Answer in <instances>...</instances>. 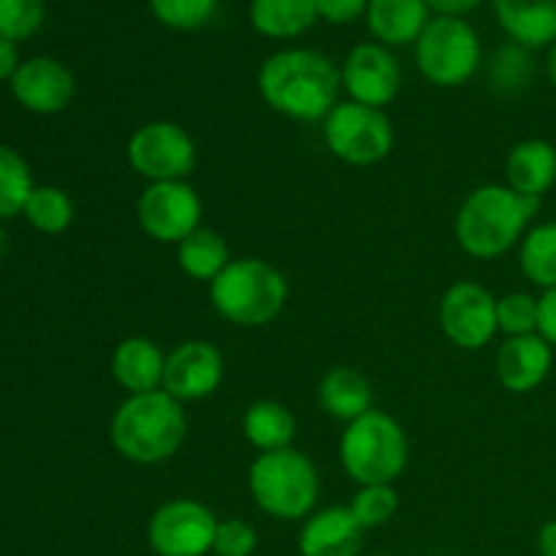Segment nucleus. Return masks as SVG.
Returning <instances> with one entry per match:
<instances>
[{
	"label": "nucleus",
	"mask_w": 556,
	"mask_h": 556,
	"mask_svg": "<svg viewBox=\"0 0 556 556\" xmlns=\"http://www.w3.org/2000/svg\"><path fill=\"white\" fill-rule=\"evenodd\" d=\"M342 71L315 49H282L264 60L258 92L277 114L299 123H324L340 103Z\"/></svg>",
	"instance_id": "1"
},
{
	"label": "nucleus",
	"mask_w": 556,
	"mask_h": 556,
	"mask_svg": "<svg viewBox=\"0 0 556 556\" xmlns=\"http://www.w3.org/2000/svg\"><path fill=\"white\" fill-rule=\"evenodd\" d=\"M541 210V199L516 193L508 185L476 188L456 215V239L467 255L481 261L500 258L521 237Z\"/></svg>",
	"instance_id": "2"
},
{
	"label": "nucleus",
	"mask_w": 556,
	"mask_h": 556,
	"mask_svg": "<svg viewBox=\"0 0 556 556\" xmlns=\"http://www.w3.org/2000/svg\"><path fill=\"white\" fill-rule=\"evenodd\" d=\"M188 432L182 402L163 389L130 394L112 418L109 438L123 459L136 465H161L172 459Z\"/></svg>",
	"instance_id": "3"
},
{
	"label": "nucleus",
	"mask_w": 556,
	"mask_h": 556,
	"mask_svg": "<svg viewBox=\"0 0 556 556\" xmlns=\"http://www.w3.org/2000/svg\"><path fill=\"white\" fill-rule=\"evenodd\" d=\"M212 307L220 318L253 329L282 313L288 299L286 277L261 258H237L210 282Z\"/></svg>",
	"instance_id": "4"
},
{
	"label": "nucleus",
	"mask_w": 556,
	"mask_h": 556,
	"mask_svg": "<svg viewBox=\"0 0 556 556\" xmlns=\"http://www.w3.org/2000/svg\"><path fill=\"white\" fill-rule=\"evenodd\" d=\"M248 486L266 516L282 521L307 519L318 503L320 478L313 459L296 448L258 454L250 465Z\"/></svg>",
	"instance_id": "5"
},
{
	"label": "nucleus",
	"mask_w": 556,
	"mask_h": 556,
	"mask_svg": "<svg viewBox=\"0 0 556 556\" xmlns=\"http://www.w3.org/2000/svg\"><path fill=\"white\" fill-rule=\"evenodd\" d=\"M407 434L400 421L380 410H369L367 416L348 424L340 440V459L348 476L358 486H380L394 483L405 472Z\"/></svg>",
	"instance_id": "6"
},
{
	"label": "nucleus",
	"mask_w": 556,
	"mask_h": 556,
	"mask_svg": "<svg viewBox=\"0 0 556 556\" xmlns=\"http://www.w3.org/2000/svg\"><path fill=\"white\" fill-rule=\"evenodd\" d=\"M424 79L438 87H462L481 68V41L462 16H432L416 41Z\"/></svg>",
	"instance_id": "7"
},
{
	"label": "nucleus",
	"mask_w": 556,
	"mask_h": 556,
	"mask_svg": "<svg viewBox=\"0 0 556 556\" xmlns=\"http://www.w3.org/2000/svg\"><path fill=\"white\" fill-rule=\"evenodd\" d=\"M324 139L340 161L351 166H375L389 157L394 128L383 109L340 101L324 119Z\"/></svg>",
	"instance_id": "8"
},
{
	"label": "nucleus",
	"mask_w": 556,
	"mask_h": 556,
	"mask_svg": "<svg viewBox=\"0 0 556 556\" xmlns=\"http://www.w3.org/2000/svg\"><path fill=\"white\" fill-rule=\"evenodd\" d=\"M128 163L147 182H179L193 172L195 144L177 123L155 119L130 136Z\"/></svg>",
	"instance_id": "9"
},
{
	"label": "nucleus",
	"mask_w": 556,
	"mask_h": 556,
	"mask_svg": "<svg viewBox=\"0 0 556 556\" xmlns=\"http://www.w3.org/2000/svg\"><path fill=\"white\" fill-rule=\"evenodd\" d=\"M217 519L195 500H172L152 514L147 541L157 556H206L215 546Z\"/></svg>",
	"instance_id": "10"
},
{
	"label": "nucleus",
	"mask_w": 556,
	"mask_h": 556,
	"mask_svg": "<svg viewBox=\"0 0 556 556\" xmlns=\"http://www.w3.org/2000/svg\"><path fill=\"white\" fill-rule=\"evenodd\" d=\"M141 231L163 244H179L201 228V199L185 179L150 182L136 204Z\"/></svg>",
	"instance_id": "11"
},
{
	"label": "nucleus",
	"mask_w": 556,
	"mask_h": 556,
	"mask_svg": "<svg viewBox=\"0 0 556 556\" xmlns=\"http://www.w3.org/2000/svg\"><path fill=\"white\" fill-rule=\"evenodd\" d=\"M443 334L462 351H481L497 334V299L478 282H454L440 302Z\"/></svg>",
	"instance_id": "12"
},
{
	"label": "nucleus",
	"mask_w": 556,
	"mask_h": 556,
	"mask_svg": "<svg viewBox=\"0 0 556 556\" xmlns=\"http://www.w3.org/2000/svg\"><path fill=\"white\" fill-rule=\"evenodd\" d=\"M342 87L351 101L383 109L400 96L402 68L383 43H358L342 68Z\"/></svg>",
	"instance_id": "13"
},
{
	"label": "nucleus",
	"mask_w": 556,
	"mask_h": 556,
	"mask_svg": "<svg viewBox=\"0 0 556 556\" xmlns=\"http://www.w3.org/2000/svg\"><path fill=\"white\" fill-rule=\"evenodd\" d=\"M223 369V356L212 342H182L166 356L161 389L177 402L206 400L220 386Z\"/></svg>",
	"instance_id": "14"
},
{
	"label": "nucleus",
	"mask_w": 556,
	"mask_h": 556,
	"mask_svg": "<svg viewBox=\"0 0 556 556\" xmlns=\"http://www.w3.org/2000/svg\"><path fill=\"white\" fill-rule=\"evenodd\" d=\"M16 101L36 114H58L74 98V76L52 58H33L11 76Z\"/></svg>",
	"instance_id": "15"
},
{
	"label": "nucleus",
	"mask_w": 556,
	"mask_h": 556,
	"mask_svg": "<svg viewBox=\"0 0 556 556\" xmlns=\"http://www.w3.org/2000/svg\"><path fill=\"white\" fill-rule=\"evenodd\" d=\"M554 364V348L541 334L508 337L500 345L494 372L510 394H530L548 378Z\"/></svg>",
	"instance_id": "16"
},
{
	"label": "nucleus",
	"mask_w": 556,
	"mask_h": 556,
	"mask_svg": "<svg viewBox=\"0 0 556 556\" xmlns=\"http://www.w3.org/2000/svg\"><path fill=\"white\" fill-rule=\"evenodd\" d=\"M364 527L358 525L351 508L331 505L307 516L299 532V554L302 556H362Z\"/></svg>",
	"instance_id": "17"
},
{
	"label": "nucleus",
	"mask_w": 556,
	"mask_h": 556,
	"mask_svg": "<svg viewBox=\"0 0 556 556\" xmlns=\"http://www.w3.org/2000/svg\"><path fill=\"white\" fill-rule=\"evenodd\" d=\"M500 27L525 49L556 41V0H492Z\"/></svg>",
	"instance_id": "18"
},
{
	"label": "nucleus",
	"mask_w": 556,
	"mask_h": 556,
	"mask_svg": "<svg viewBox=\"0 0 556 556\" xmlns=\"http://www.w3.org/2000/svg\"><path fill=\"white\" fill-rule=\"evenodd\" d=\"M166 356L161 348L147 337H128L117 345L112 356V375L130 394H147L163 386Z\"/></svg>",
	"instance_id": "19"
},
{
	"label": "nucleus",
	"mask_w": 556,
	"mask_h": 556,
	"mask_svg": "<svg viewBox=\"0 0 556 556\" xmlns=\"http://www.w3.org/2000/svg\"><path fill=\"white\" fill-rule=\"evenodd\" d=\"M429 22V5L424 0H369L367 25L383 47L416 43Z\"/></svg>",
	"instance_id": "20"
},
{
	"label": "nucleus",
	"mask_w": 556,
	"mask_h": 556,
	"mask_svg": "<svg viewBox=\"0 0 556 556\" xmlns=\"http://www.w3.org/2000/svg\"><path fill=\"white\" fill-rule=\"evenodd\" d=\"M505 174H508V188H514L516 193L543 199V193H548L556 182V147L543 139L519 141L510 150Z\"/></svg>",
	"instance_id": "21"
},
{
	"label": "nucleus",
	"mask_w": 556,
	"mask_h": 556,
	"mask_svg": "<svg viewBox=\"0 0 556 556\" xmlns=\"http://www.w3.org/2000/svg\"><path fill=\"white\" fill-rule=\"evenodd\" d=\"M318 405L326 416L351 424L372 410V386L358 369L334 367L320 380Z\"/></svg>",
	"instance_id": "22"
},
{
	"label": "nucleus",
	"mask_w": 556,
	"mask_h": 556,
	"mask_svg": "<svg viewBox=\"0 0 556 556\" xmlns=\"http://www.w3.org/2000/svg\"><path fill=\"white\" fill-rule=\"evenodd\" d=\"M318 22V0H250V25L266 38H296Z\"/></svg>",
	"instance_id": "23"
},
{
	"label": "nucleus",
	"mask_w": 556,
	"mask_h": 556,
	"mask_svg": "<svg viewBox=\"0 0 556 556\" xmlns=\"http://www.w3.org/2000/svg\"><path fill=\"white\" fill-rule=\"evenodd\" d=\"M242 429L253 448H258L261 454H269V451L291 448L293 438H296V418L280 402L261 400L248 407Z\"/></svg>",
	"instance_id": "24"
},
{
	"label": "nucleus",
	"mask_w": 556,
	"mask_h": 556,
	"mask_svg": "<svg viewBox=\"0 0 556 556\" xmlns=\"http://www.w3.org/2000/svg\"><path fill=\"white\" fill-rule=\"evenodd\" d=\"M177 261L179 269L188 277L212 282L231 264V253L220 233L210 231V228H195L188 239L177 244Z\"/></svg>",
	"instance_id": "25"
},
{
	"label": "nucleus",
	"mask_w": 556,
	"mask_h": 556,
	"mask_svg": "<svg viewBox=\"0 0 556 556\" xmlns=\"http://www.w3.org/2000/svg\"><path fill=\"white\" fill-rule=\"evenodd\" d=\"M519 266L532 286L543 291L556 286V223H541L521 239Z\"/></svg>",
	"instance_id": "26"
},
{
	"label": "nucleus",
	"mask_w": 556,
	"mask_h": 556,
	"mask_svg": "<svg viewBox=\"0 0 556 556\" xmlns=\"http://www.w3.org/2000/svg\"><path fill=\"white\" fill-rule=\"evenodd\" d=\"M22 212L30 226L43 233H63L74 220V204H71L68 193L60 188H33Z\"/></svg>",
	"instance_id": "27"
},
{
	"label": "nucleus",
	"mask_w": 556,
	"mask_h": 556,
	"mask_svg": "<svg viewBox=\"0 0 556 556\" xmlns=\"http://www.w3.org/2000/svg\"><path fill=\"white\" fill-rule=\"evenodd\" d=\"M30 193L33 179L27 163L14 150L0 144V217L20 215Z\"/></svg>",
	"instance_id": "28"
},
{
	"label": "nucleus",
	"mask_w": 556,
	"mask_h": 556,
	"mask_svg": "<svg viewBox=\"0 0 556 556\" xmlns=\"http://www.w3.org/2000/svg\"><path fill=\"white\" fill-rule=\"evenodd\" d=\"M161 25L172 30H201L217 11V0H147Z\"/></svg>",
	"instance_id": "29"
},
{
	"label": "nucleus",
	"mask_w": 556,
	"mask_h": 556,
	"mask_svg": "<svg viewBox=\"0 0 556 556\" xmlns=\"http://www.w3.org/2000/svg\"><path fill=\"white\" fill-rule=\"evenodd\" d=\"M348 508H351V514L356 516V521L364 530H378V527L389 525V521L394 519L396 508H400V497H396L391 483L362 486Z\"/></svg>",
	"instance_id": "30"
},
{
	"label": "nucleus",
	"mask_w": 556,
	"mask_h": 556,
	"mask_svg": "<svg viewBox=\"0 0 556 556\" xmlns=\"http://www.w3.org/2000/svg\"><path fill=\"white\" fill-rule=\"evenodd\" d=\"M497 329L505 337L538 334V299L521 291L497 299Z\"/></svg>",
	"instance_id": "31"
},
{
	"label": "nucleus",
	"mask_w": 556,
	"mask_h": 556,
	"mask_svg": "<svg viewBox=\"0 0 556 556\" xmlns=\"http://www.w3.org/2000/svg\"><path fill=\"white\" fill-rule=\"evenodd\" d=\"M532 79V60L525 47L508 43L500 49L492 60V85L500 92H519L525 90L527 81Z\"/></svg>",
	"instance_id": "32"
},
{
	"label": "nucleus",
	"mask_w": 556,
	"mask_h": 556,
	"mask_svg": "<svg viewBox=\"0 0 556 556\" xmlns=\"http://www.w3.org/2000/svg\"><path fill=\"white\" fill-rule=\"evenodd\" d=\"M43 22V0H0V36L9 41L33 36Z\"/></svg>",
	"instance_id": "33"
},
{
	"label": "nucleus",
	"mask_w": 556,
	"mask_h": 556,
	"mask_svg": "<svg viewBox=\"0 0 556 556\" xmlns=\"http://www.w3.org/2000/svg\"><path fill=\"white\" fill-rule=\"evenodd\" d=\"M255 546H258V532H255L248 521H217L215 546H212V552L217 556H253Z\"/></svg>",
	"instance_id": "34"
},
{
	"label": "nucleus",
	"mask_w": 556,
	"mask_h": 556,
	"mask_svg": "<svg viewBox=\"0 0 556 556\" xmlns=\"http://www.w3.org/2000/svg\"><path fill=\"white\" fill-rule=\"evenodd\" d=\"M369 0H318V20L329 25H351L367 14Z\"/></svg>",
	"instance_id": "35"
},
{
	"label": "nucleus",
	"mask_w": 556,
	"mask_h": 556,
	"mask_svg": "<svg viewBox=\"0 0 556 556\" xmlns=\"http://www.w3.org/2000/svg\"><path fill=\"white\" fill-rule=\"evenodd\" d=\"M538 334L556 348V286L538 299Z\"/></svg>",
	"instance_id": "36"
},
{
	"label": "nucleus",
	"mask_w": 556,
	"mask_h": 556,
	"mask_svg": "<svg viewBox=\"0 0 556 556\" xmlns=\"http://www.w3.org/2000/svg\"><path fill=\"white\" fill-rule=\"evenodd\" d=\"M429 5V11H434L438 16H465L476 9L481 0H424Z\"/></svg>",
	"instance_id": "37"
},
{
	"label": "nucleus",
	"mask_w": 556,
	"mask_h": 556,
	"mask_svg": "<svg viewBox=\"0 0 556 556\" xmlns=\"http://www.w3.org/2000/svg\"><path fill=\"white\" fill-rule=\"evenodd\" d=\"M16 49H14V41H9V38L0 36V79H11V76L16 74Z\"/></svg>",
	"instance_id": "38"
},
{
	"label": "nucleus",
	"mask_w": 556,
	"mask_h": 556,
	"mask_svg": "<svg viewBox=\"0 0 556 556\" xmlns=\"http://www.w3.org/2000/svg\"><path fill=\"white\" fill-rule=\"evenodd\" d=\"M538 552L541 556H556V519L546 521L538 535Z\"/></svg>",
	"instance_id": "39"
},
{
	"label": "nucleus",
	"mask_w": 556,
	"mask_h": 556,
	"mask_svg": "<svg viewBox=\"0 0 556 556\" xmlns=\"http://www.w3.org/2000/svg\"><path fill=\"white\" fill-rule=\"evenodd\" d=\"M548 79H552L556 90V41L552 43V52H548Z\"/></svg>",
	"instance_id": "40"
},
{
	"label": "nucleus",
	"mask_w": 556,
	"mask_h": 556,
	"mask_svg": "<svg viewBox=\"0 0 556 556\" xmlns=\"http://www.w3.org/2000/svg\"><path fill=\"white\" fill-rule=\"evenodd\" d=\"M367 556H391V554H367Z\"/></svg>",
	"instance_id": "41"
}]
</instances>
